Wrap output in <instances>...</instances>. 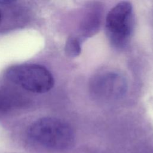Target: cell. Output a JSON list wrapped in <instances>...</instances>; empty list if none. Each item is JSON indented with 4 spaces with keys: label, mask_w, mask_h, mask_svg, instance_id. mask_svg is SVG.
<instances>
[{
    "label": "cell",
    "mask_w": 153,
    "mask_h": 153,
    "mask_svg": "<svg viewBox=\"0 0 153 153\" xmlns=\"http://www.w3.org/2000/svg\"><path fill=\"white\" fill-rule=\"evenodd\" d=\"M95 91L105 96H117L123 93L124 82L118 75L109 73L101 75L95 80Z\"/></svg>",
    "instance_id": "cell-4"
},
{
    "label": "cell",
    "mask_w": 153,
    "mask_h": 153,
    "mask_svg": "<svg viewBox=\"0 0 153 153\" xmlns=\"http://www.w3.org/2000/svg\"><path fill=\"white\" fill-rule=\"evenodd\" d=\"M134 27V14L132 5L122 1L108 12L105 22L108 38L116 48H123L130 41Z\"/></svg>",
    "instance_id": "cell-3"
},
{
    "label": "cell",
    "mask_w": 153,
    "mask_h": 153,
    "mask_svg": "<svg viewBox=\"0 0 153 153\" xmlns=\"http://www.w3.org/2000/svg\"><path fill=\"white\" fill-rule=\"evenodd\" d=\"M20 101L17 95L11 92L0 90V112L18 105Z\"/></svg>",
    "instance_id": "cell-5"
},
{
    "label": "cell",
    "mask_w": 153,
    "mask_h": 153,
    "mask_svg": "<svg viewBox=\"0 0 153 153\" xmlns=\"http://www.w3.org/2000/svg\"><path fill=\"white\" fill-rule=\"evenodd\" d=\"M1 20H2V13H1V11L0 10V23L1 22Z\"/></svg>",
    "instance_id": "cell-7"
},
{
    "label": "cell",
    "mask_w": 153,
    "mask_h": 153,
    "mask_svg": "<svg viewBox=\"0 0 153 153\" xmlns=\"http://www.w3.org/2000/svg\"><path fill=\"white\" fill-rule=\"evenodd\" d=\"M81 51V44L79 39L76 37L70 36L65 45V52L70 57L78 56Z\"/></svg>",
    "instance_id": "cell-6"
},
{
    "label": "cell",
    "mask_w": 153,
    "mask_h": 153,
    "mask_svg": "<svg viewBox=\"0 0 153 153\" xmlns=\"http://www.w3.org/2000/svg\"><path fill=\"white\" fill-rule=\"evenodd\" d=\"M6 78L23 89L35 93H44L54 85L51 72L44 66L37 64H22L11 66L5 73Z\"/></svg>",
    "instance_id": "cell-2"
},
{
    "label": "cell",
    "mask_w": 153,
    "mask_h": 153,
    "mask_svg": "<svg viewBox=\"0 0 153 153\" xmlns=\"http://www.w3.org/2000/svg\"><path fill=\"white\" fill-rule=\"evenodd\" d=\"M29 134L38 143L54 150L69 149L75 139L72 128L65 121L54 117L36 120L30 127Z\"/></svg>",
    "instance_id": "cell-1"
}]
</instances>
